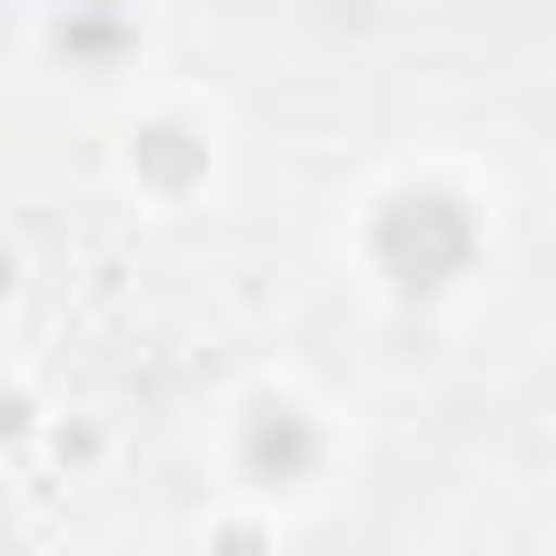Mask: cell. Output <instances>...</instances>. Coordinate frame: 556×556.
I'll return each mask as SVG.
<instances>
[{"label": "cell", "mask_w": 556, "mask_h": 556, "mask_svg": "<svg viewBox=\"0 0 556 556\" xmlns=\"http://www.w3.org/2000/svg\"><path fill=\"white\" fill-rule=\"evenodd\" d=\"M469 252H478V226L452 191H400V200L374 208V261L408 295H434L443 278H460Z\"/></svg>", "instance_id": "cell-1"}, {"label": "cell", "mask_w": 556, "mask_h": 556, "mask_svg": "<svg viewBox=\"0 0 556 556\" xmlns=\"http://www.w3.org/2000/svg\"><path fill=\"white\" fill-rule=\"evenodd\" d=\"M313 460H321V434H313L304 408H287V400L252 408V426H243V469H252L261 486H295Z\"/></svg>", "instance_id": "cell-2"}, {"label": "cell", "mask_w": 556, "mask_h": 556, "mask_svg": "<svg viewBox=\"0 0 556 556\" xmlns=\"http://www.w3.org/2000/svg\"><path fill=\"white\" fill-rule=\"evenodd\" d=\"M130 165H139V182H156V191H191V182L208 174V148H200L182 122H148V130L130 139Z\"/></svg>", "instance_id": "cell-3"}, {"label": "cell", "mask_w": 556, "mask_h": 556, "mask_svg": "<svg viewBox=\"0 0 556 556\" xmlns=\"http://www.w3.org/2000/svg\"><path fill=\"white\" fill-rule=\"evenodd\" d=\"M52 43H61V61H78V70H104V61L130 43V26H122L113 9H78V17H61V26H52Z\"/></svg>", "instance_id": "cell-4"}, {"label": "cell", "mask_w": 556, "mask_h": 556, "mask_svg": "<svg viewBox=\"0 0 556 556\" xmlns=\"http://www.w3.org/2000/svg\"><path fill=\"white\" fill-rule=\"evenodd\" d=\"M217 556H269V547H261V530L235 521V530H217Z\"/></svg>", "instance_id": "cell-5"}, {"label": "cell", "mask_w": 556, "mask_h": 556, "mask_svg": "<svg viewBox=\"0 0 556 556\" xmlns=\"http://www.w3.org/2000/svg\"><path fill=\"white\" fill-rule=\"evenodd\" d=\"M26 434V391H0V443Z\"/></svg>", "instance_id": "cell-6"}, {"label": "cell", "mask_w": 556, "mask_h": 556, "mask_svg": "<svg viewBox=\"0 0 556 556\" xmlns=\"http://www.w3.org/2000/svg\"><path fill=\"white\" fill-rule=\"evenodd\" d=\"M9 287H17V261H9V252H0V295H9Z\"/></svg>", "instance_id": "cell-7"}]
</instances>
